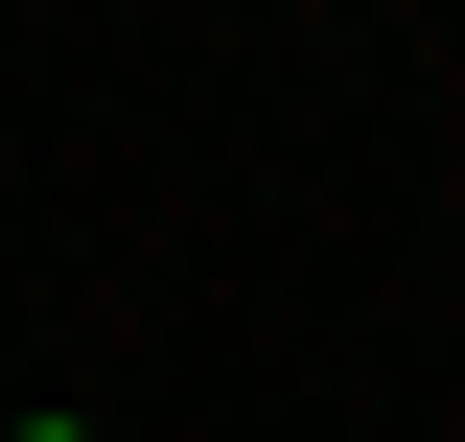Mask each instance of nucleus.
<instances>
[{
    "instance_id": "nucleus-1",
    "label": "nucleus",
    "mask_w": 465,
    "mask_h": 442,
    "mask_svg": "<svg viewBox=\"0 0 465 442\" xmlns=\"http://www.w3.org/2000/svg\"><path fill=\"white\" fill-rule=\"evenodd\" d=\"M24 442H94V419H24Z\"/></svg>"
}]
</instances>
